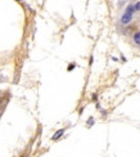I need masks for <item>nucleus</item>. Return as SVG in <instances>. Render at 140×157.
<instances>
[{"label":"nucleus","instance_id":"20e7f679","mask_svg":"<svg viewBox=\"0 0 140 157\" xmlns=\"http://www.w3.org/2000/svg\"><path fill=\"white\" fill-rule=\"evenodd\" d=\"M134 3V8L136 12H140V1H132Z\"/></svg>","mask_w":140,"mask_h":157},{"label":"nucleus","instance_id":"f03ea898","mask_svg":"<svg viewBox=\"0 0 140 157\" xmlns=\"http://www.w3.org/2000/svg\"><path fill=\"white\" fill-rule=\"evenodd\" d=\"M131 41H132V44L135 46H140V30H138V31H135L132 34V36H131Z\"/></svg>","mask_w":140,"mask_h":157},{"label":"nucleus","instance_id":"f257e3e1","mask_svg":"<svg viewBox=\"0 0 140 157\" xmlns=\"http://www.w3.org/2000/svg\"><path fill=\"white\" fill-rule=\"evenodd\" d=\"M136 10L134 8V3H129L125 10L122 12V14L120 16V25L121 26H129L131 22L134 21V16H135Z\"/></svg>","mask_w":140,"mask_h":157},{"label":"nucleus","instance_id":"7ed1b4c3","mask_svg":"<svg viewBox=\"0 0 140 157\" xmlns=\"http://www.w3.org/2000/svg\"><path fill=\"white\" fill-rule=\"evenodd\" d=\"M64 131H66V129H59L58 131H57L55 134L52 137V139H53V140H58V139H59V138L62 137V135L64 134Z\"/></svg>","mask_w":140,"mask_h":157}]
</instances>
